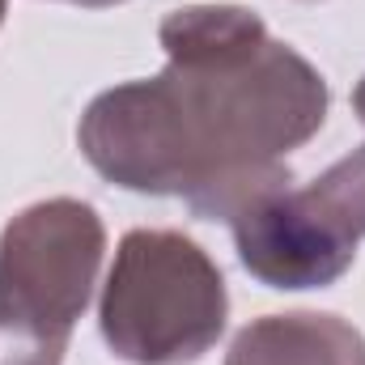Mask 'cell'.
<instances>
[{
  "instance_id": "1",
  "label": "cell",
  "mask_w": 365,
  "mask_h": 365,
  "mask_svg": "<svg viewBox=\"0 0 365 365\" xmlns=\"http://www.w3.org/2000/svg\"><path fill=\"white\" fill-rule=\"evenodd\" d=\"M166 68L98 93L77 128L93 170L123 191L179 195L234 221L289 187V153L327 119V81L242 4H187L158 30Z\"/></svg>"
},
{
  "instance_id": "2",
  "label": "cell",
  "mask_w": 365,
  "mask_h": 365,
  "mask_svg": "<svg viewBox=\"0 0 365 365\" xmlns=\"http://www.w3.org/2000/svg\"><path fill=\"white\" fill-rule=\"evenodd\" d=\"M225 276L179 230L123 234L102 284L98 327L128 365H191L225 331Z\"/></svg>"
},
{
  "instance_id": "3",
  "label": "cell",
  "mask_w": 365,
  "mask_h": 365,
  "mask_svg": "<svg viewBox=\"0 0 365 365\" xmlns=\"http://www.w3.org/2000/svg\"><path fill=\"white\" fill-rule=\"evenodd\" d=\"M106 251L86 200H38L0 234V365H64Z\"/></svg>"
},
{
  "instance_id": "4",
  "label": "cell",
  "mask_w": 365,
  "mask_h": 365,
  "mask_svg": "<svg viewBox=\"0 0 365 365\" xmlns=\"http://www.w3.org/2000/svg\"><path fill=\"white\" fill-rule=\"evenodd\" d=\"M230 230L242 268L268 289H327L357 259V242L331 230L302 187H280L255 200Z\"/></svg>"
},
{
  "instance_id": "5",
  "label": "cell",
  "mask_w": 365,
  "mask_h": 365,
  "mask_svg": "<svg viewBox=\"0 0 365 365\" xmlns=\"http://www.w3.org/2000/svg\"><path fill=\"white\" fill-rule=\"evenodd\" d=\"M225 365H365V336L340 314H268L234 336Z\"/></svg>"
},
{
  "instance_id": "6",
  "label": "cell",
  "mask_w": 365,
  "mask_h": 365,
  "mask_svg": "<svg viewBox=\"0 0 365 365\" xmlns=\"http://www.w3.org/2000/svg\"><path fill=\"white\" fill-rule=\"evenodd\" d=\"M302 195L314 204V212L340 230L349 242L365 238V145L353 149L349 158H340L331 170H323L310 187H302Z\"/></svg>"
},
{
  "instance_id": "7",
  "label": "cell",
  "mask_w": 365,
  "mask_h": 365,
  "mask_svg": "<svg viewBox=\"0 0 365 365\" xmlns=\"http://www.w3.org/2000/svg\"><path fill=\"white\" fill-rule=\"evenodd\" d=\"M353 110H357V119L365 123V77L357 81V90H353Z\"/></svg>"
},
{
  "instance_id": "8",
  "label": "cell",
  "mask_w": 365,
  "mask_h": 365,
  "mask_svg": "<svg viewBox=\"0 0 365 365\" xmlns=\"http://www.w3.org/2000/svg\"><path fill=\"white\" fill-rule=\"evenodd\" d=\"M68 4H81V9H110V4H123V0H68Z\"/></svg>"
},
{
  "instance_id": "9",
  "label": "cell",
  "mask_w": 365,
  "mask_h": 365,
  "mask_svg": "<svg viewBox=\"0 0 365 365\" xmlns=\"http://www.w3.org/2000/svg\"><path fill=\"white\" fill-rule=\"evenodd\" d=\"M4 4H9V0H0V21H4Z\"/></svg>"
}]
</instances>
